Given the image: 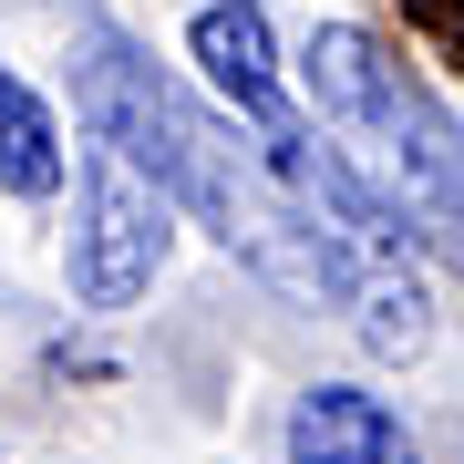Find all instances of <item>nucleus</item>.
Masks as SVG:
<instances>
[{
	"mask_svg": "<svg viewBox=\"0 0 464 464\" xmlns=\"http://www.w3.org/2000/svg\"><path fill=\"white\" fill-rule=\"evenodd\" d=\"M72 103H83V124L103 145H124L155 197L186 207L237 268H258V279L279 299H299V310H331L320 237H310V217H299V197L279 186L268 145H237V124L217 114L207 93H186L155 52H134L114 21L72 32Z\"/></svg>",
	"mask_w": 464,
	"mask_h": 464,
	"instance_id": "f257e3e1",
	"label": "nucleus"
},
{
	"mask_svg": "<svg viewBox=\"0 0 464 464\" xmlns=\"http://www.w3.org/2000/svg\"><path fill=\"white\" fill-rule=\"evenodd\" d=\"M299 83H310V114L331 134L372 145L382 207L413 217V237L464 279V124L433 103V83L413 63H392L362 21H320L310 52H299Z\"/></svg>",
	"mask_w": 464,
	"mask_h": 464,
	"instance_id": "f03ea898",
	"label": "nucleus"
},
{
	"mask_svg": "<svg viewBox=\"0 0 464 464\" xmlns=\"http://www.w3.org/2000/svg\"><path fill=\"white\" fill-rule=\"evenodd\" d=\"M258 145H268V166H279V186L299 197L310 237H320L331 310L362 331V351L413 362V351L433 341V299H423V268H413V227L382 207V186L351 166L341 145H320V124H279V134H258Z\"/></svg>",
	"mask_w": 464,
	"mask_h": 464,
	"instance_id": "7ed1b4c3",
	"label": "nucleus"
},
{
	"mask_svg": "<svg viewBox=\"0 0 464 464\" xmlns=\"http://www.w3.org/2000/svg\"><path fill=\"white\" fill-rule=\"evenodd\" d=\"M176 248V207L145 186L124 145H83V186H72V299L83 310H134V299L155 289V268Z\"/></svg>",
	"mask_w": 464,
	"mask_h": 464,
	"instance_id": "20e7f679",
	"label": "nucleus"
},
{
	"mask_svg": "<svg viewBox=\"0 0 464 464\" xmlns=\"http://www.w3.org/2000/svg\"><path fill=\"white\" fill-rule=\"evenodd\" d=\"M186 52H197L207 93L237 103V124H248V134L299 124L289 93H279V52H268V11H258V0H207V11L186 21Z\"/></svg>",
	"mask_w": 464,
	"mask_h": 464,
	"instance_id": "39448f33",
	"label": "nucleus"
},
{
	"mask_svg": "<svg viewBox=\"0 0 464 464\" xmlns=\"http://www.w3.org/2000/svg\"><path fill=\"white\" fill-rule=\"evenodd\" d=\"M289 464H423L413 423L362 382H310L289 402Z\"/></svg>",
	"mask_w": 464,
	"mask_h": 464,
	"instance_id": "423d86ee",
	"label": "nucleus"
},
{
	"mask_svg": "<svg viewBox=\"0 0 464 464\" xmlns=\"http://www.w3.org/2000/svg\"><path fill=\"white\" fill-rule=\"evenodd\" d=\"M72 155H63V124H52V103L21 83V72H0V186H11L21 207L63 197Z\"/></svg>",
	"mask_w": 464,
	"mask_h": 464,
	"instance_id": "0eeeda50",
	"label": "nucleus"
}]
</instances>
